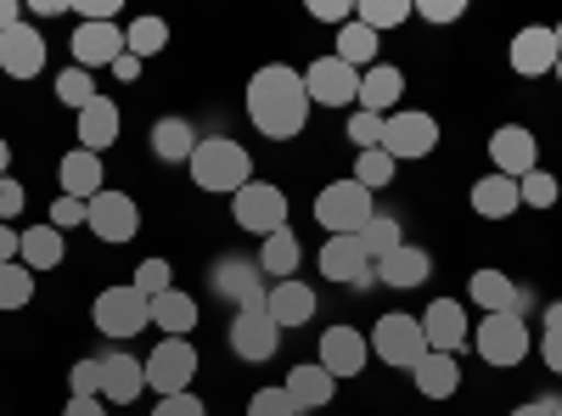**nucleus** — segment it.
<instances>
[{"instance_id":"obj_3","label":"nucleus","mask_w":562,"mask_h":416,"mask_svg":"<svg viewBox=\"0 0 562 416\" xmlns=\"http://www.w3.org/2000/svg\"><path fill=\"white\" fill-rule=\"evenodd\" d=\"M371 220H378V209H371V192L360 180H333L315 192V225L326 237H360Z\"/></svg>"},{"instance_id":"obj_60","label":"nucleus","mask_w":562,"mask_h":416,"mask_svg":"<svg viewBox=\"0 0 562 416\" xmlns=\"http://www.w3.org/2000/svg\"><path fill=\"white\" fill-rule=\"evenodd\" d=\"M7 169H12V147H7V135H0V180H7Z\"/></svg>"},{"instance_id":"obj_6","label":"nucleus","mask_w":562,"mask_h":416,"mask_svg":"<svg viewBox=\"0 0 562 416\" xmlns=\"http://www.w3.org/2000/svg\"><path fill=\"white\" fill-rule=\"evenodd\" d=\"M529 327H524V315H484L479 321V333H473V349L484 366H501V372H512V366H524L529 360Z\"/></svg>"},{"instance_id":"obj_8","label":"nucleus","mask_w":562,"mask_h":416,"mask_svg":"<svg viewBox=\"0 0 562 416\" xmlns=\"http://www.w3.org/2000/svg\"><path fill=\"white\" fill-rule=\"evenodd\" d=\"M192 378H198V349H192V338H164V344L147 355V389H153L158 400L192 394Z\"/></svg>"},{"instance_id":"obj_41","label":"nucleus","mask_w":562,"mask_h":416,"mask_svg":"<svg viewBox=\"0 0 562 416\" xmlns=\"http://www.w3.org/2000/svg\"><path fill=\"white\" fill-rule=\"evenodd\" d=\"M130 288H135L140 299H147V304H153V299H164V293L175 288L169 259H140V265H135V276H130Z\"/></svg>"},{"instance_id":"obj_27","label":"nucleus","mask_w":562,"mask_h":416,"mask_svg":"<svg viewBox=\"0 0 562 416\" xmlns=\"http://www.w3.org/2000/svg\"><path fill=\"white\" fill-rule=\"evenodd\" d=\"M214 288L225 293V299H237V310H265V299H270V288H265V270L259 265H220L214 270Z\"/></svg>"},{"instance_id":"obj_24","label":"nucleus","mask_w":562,"mask_h":416,"mask_svg":"<svg viewBox=\"0 0 562 416\" xmlns=\"http://www.w3.org/2000/svg\"><path fill=\"white\" fill-rule=\"evenodd\" d=\"M119 130H124V113H119V102L113 97H97L85 113H79V147L85 153H108L113 142H119Z\"/></svg>"},{"instance_id":"obj_63","label":"nucleus","mask_w":562,"mask_h":416,"mask_svg":"<svg viewBox=\"0 0 562 416\" xmlns=\"http://www.w3.org/2000/svg\"><path fill=\"white\" fill-rule=\"evenodd\" d=\"M557 416H562V400H557Z\"/></svg>"},{"instance_id":"obj_39","label":"nucleus","mask_w":562,"mask_h":416,"mask_svg":"<svg viewBox=\"0 0 562 416\" xmlns=\"http://www.w3.org/2000/svg\"><path fill=\"white\" fill-rule=\"evenodd\" d=\"M23 304H34V270L18 259V265H0V310H23Z\"/></svg>"},{"instance_id":"obj_5","label":"nucleus","mask_w":562,"mask_h":416,"mask_svg":"<svg viewBox=\"0 0 562 416\" xmlns=\"http://www.w3.org/2000/svg\"><path fill=\"white\" fill-rule=\"evenodd\" d=\"M231 220L237 231H254V237H276V231H288V192L270 187V180H248V187L231 198Z\"/></svg>"},{"instance_id":"obj_23","label":"nucleus","mask_w":562,"mask_h":416,"mask_svg":"<svg viewBox=\"0 0 562 416\" xmlns=\"http://www.w3.org/2000/svg\"><path fill=\"white\" fill-rule=\"evenodd\" d=\"M265 315L276 321L281 333H293V327H304V321L315 315V288L310 282H270V299H265Z\"/></svg>"},{"instance_id":"obj_50","label":"nucleus","mask_w":562,"mask_h":416,"mask_svg":"<svg viewBox=\"0 0 562 416\" xmlns=\"http://www.w3.org/2000/svg\"><path fill=\"white\" fill-rule=\"evenodd\" d=\"M153 416H209V405L198 394H169V400L153 405Z\"/></svg>"},{"instance_id":"obj_56","label":"nucleus","mask_w":562,"mask_h":416,"mask_svg":"<svg viewBox=\"0 0 562 416\" xmlns=\"http://www.w3.org/2000/svg\"><path fill=\"white\" fill-rule=\"evenodd\" d=\"M23 23V0H0V34Z\"/></svg>"},{"instance_id":"obj_12","label":"nucleus","mask_w":562,"mask_h":416,"mask_svg":"<svg viewBox=\"0 0 562 416\" xmlns=\"http://www.w3.org/2000/svg\"><path fill=\"white\" fill-rule=\"evenodd\" d=\"M490 169L506 175V180H524L529 169H540V142H535V130L501 124V130L490 135Z\"/></svg>"},{"instance_id":"obj_36","label":"nucleus","mask_w":562,"mask_h":416,"mask_svg":"<svg viewBox=\"0 0 562 416\" xmlns=\"http://www.w3.org/2000/svg\"><path fill=\"white\" fill-rule=\"evenodd\" d=\"M411 0H355V23H366L371 34H389L400 23H411Z\"/></svg>"},{"instance_id":"obj_9","label":"nucleus","mask_w":562,"mask_h":416,"mask_svg":"<svg viewBox=\"0 0 562 416\" xmlns=\"http://www.w3.org/2000/svg\"><path fill=\"white\" fill-rule=\"evenodd\" d=\"M90 321H97L108 338H135V333H147L153 304L140 299L130 282H119V288H102V293H97V304H90Z\"/></svg>"},{"instance_id":"obj_1","label":"nucleus","mask_w":562,"mask_h":416,"mask_svg":"<svg viewBox=\"0 0 562 416\" xmlns=\"http://www.w3.org/2000/svg\"><path fill=\"white\" fill-rule=\"evenodd\" d=\"M248 119L259 135L270 142H299L304 124H310V90H304V74L288 68V63H265L254 79H248Z\"/></svg>"},{"instance_id":"obj_17","label":"nucleus","mask_w":562,"mask_h":416,"mask_svg":"<svg viewBox=\"0 0 562 416\" xmlns=\"http://www.w3.org/2000/svg\"><path fill=\"white\" fill-rule=\"evenodd\" d=\"M0 74L7 79H40L45 74V34L34 23H18L0 34Z\"/></svg>"},{"instance_id":"obj_48","label":"nucleus","mask_w":562,"mask_h":416,"mask_svg":"<svg viewBox=\"0 0 562 416\" xmlns=\"http://www.w3.org/2000/svg\"><path fill=\"white\" fill-rule=\"evenodd\" d=\"M310 18L315 23H355V0H310Z\"/></svg>"},{"instance_id":"obj_44","label":"nucleus","mask_w":562,"mask_h":416,"mask_svg":"<svg viewBox=\"0 0 562 416\" xmlns=\"http://www.w3.org/2000/svg\"><path fill=\"white\" fill-rule=\"evenodd\" d=\"M349 142H355V153H371V147H383V119L378 113H349Z\"/></svg>"},{"instance_id":"obj_34","label":"nucleus","mask_w":562,"mask_h":416,"mask_svg":"<svg viewBox=\"0 0 562 416\" xmlns=\"http://www.w3.org/2000/svg\"><path fill=\"white\" fill-rule=\"evenodd\" d=\"M299 265H304V248H299V237H293V225L259 243V270L270 276V282H293Z\"/></svg>"},{"instance_id":"obj_61","label":"nucleus","mask_w":562,"mask_h":416,"mask_svg":"<svg viewBox=\"0 0 562 416\" xmlns=\"http://www.w3.org/2000/svg\"><path fill=\"white\" fill-rule=\"evenodd\" d=\"M551 34H557V52H562V23H557V29H551Z\"/></svg>"},{"instance_id":"obj_29","label":"nucleus","mask_w":562,"mask_h":416,"mask_svg":"<svg viewBox=\"0 0 562 416\" xmlns=\"http://www.w3.org/2000/svg\"><path fill=\"white\" fill-rule=\"evenodd\" d=\"M524 209V198H518V180H506V175H484V180H473V214H484V220H512Z\"/></svg>"},{"instance_id":"obj_37","label":"nucleus","mask_w":562,"mask_h":416,"mask_svg":"<svg viewBox=\"0 0 562 416\" xmlns=\"http://www.w3.org/2000/svg\"><path fill=\"white\" fill-rule=\"evenodd\" d=\"M164 45H169V23H164V18H135V23L124 29V52H130V57H140V63L158 57Z\"/></svg>"},{"instance_id":"obj_11","label":"nucleus","mask_w":562,"mask_h":416,"mask_svg":"<svg viewBox=\"0 0 562 416\" xmlns=\"http://www.w3.org/2000/svg\"><path fill=\"white\" fill-rule=\"evenodd\" d=\"M304 90H310V102H315V108H355V97H360V74H355L349 63H338V57H321V63L304 68Z\"/></svg>"},{"instance_id":"obj_33","label":"nucleus","mask_w":562,"mask_h":416,"mask_svg":"<svg viewBox=\"0 0 562 416\" xmlns=\"http://www.w3.org/2000/svg\"><path fill=\"white\" fill-rule=\"evenodd\" d=\"M18 259H23L34 276H40V270H57V265L68 259V237H63L57 225H29V231H23V254H18Z\"/></svg>"},{"instance_id":"obj_28","label":"nucleus","mask_w":562,"mask_h":416,"mask_svg":"<svg viewBox=\"0 0 562 416\" xmlns=\"http://www.w3.org/2000/svg\"><path fill=\"white\" fill-rule=\"evenodd\" d=\"M57 175H63V198H79V203H90V198L102 192V180H108L102 158L85 153V147H74V153L57 164Z\"/></svg>"},{"instance_id":"obj_49","label":"nucleus","mask_w":562,"mask_h":416,"mask_svg":"<svg viewBox=\"0 0 562 416\" xmlns=\"http://www.w3.org/2000/svg\"><path fill=\"white\" fill-rule=\"evenodd\" d=\"M29 209V192H23V180H0V225H12L18 214Z\"/></svg>"},{"instance_id":"obj_38","label":"nucleus","mask_w":562,"mask_h":416,"mask_svg":"<svg viewBox=\"0 0 562 416\" xmlns=\"http://www.w3.org/2000/svg\"><path fill=\"white\" fill-rule=\"evenodd\" d=\"M360 248L371 254V265L389 259L394 248H405V231H400V220H394V214H378V220H371V225L360 231Z\"/></svg>"},{"instance_id":"obj_2","label":"nucleus","mask_w":562,"mask_h":416,"mask_svg":"<svg viewBox=\"0 0 562 416\" xmlns=\"http://www.w3.org/2000/svg\"><path fill=\"white\" fill-rule=\"evenodd\" d=\"M192 180L214 198H237L254 180V153L243 142H231V135H203L192 153Z\"/></svg>"},{"instance_id":"obj_58","label":"nucleus","mask_w":562,"mask_h":416,"mask_svg":"<svg viewBox=\"0 0 562 416\" xmlns=\"http://www.w3.org/2000/svg\"><path fill=\"white\" fill-rule=\"evenodd\" d=\"M29 12L34 18H57V12H68V0H29Z\"/></svg>"},{"instance_id":"obj_45","label":"nucleus","mask_w":562,"mask_h":416,"mask_svg":"<svg viewBox=\"0 0 562 416\" xmlns=\"http://www.w3.org/2000/svg\"><path fill=\"white\" fill-rule=\"evenodd\" d=\"M68 389H74V400H102V360H74Z\"/></svg>"},{"instance_id":"obj_43","label":"nucleus","mask_w":562,"mask_h":416,"mask_svg":"<svg viewBox=\"0 0 562 416\" xmlns=\"http://www.w3.org/2000/svg\"><path fill=\"white\" fill-rule=\"evenodd\" d=\"M518 198H524V209H551V203L562 198V180H557L551 169H529V175L518 180Z\"/></svg>"},{"instance_id":"obj_7","label":"nucleus","mask_w":562,"mask_h":416,"mask_svg":"<svg viewBox=\"0 0 562 416\" xmlns=\"http://www.w3.org/2000/svg\"><path fill=\"white\" fill-rule=\"evenodd\" d=\"M439 147V119L434 113H416V108H400L383 119V153L394 164H416Z\"/></svg>"},{"instance_id":"obj_22","label":"nucleus","mask_w":562,"mask_h":416,"mask_svg":"<svg viewBox=\"0 0 562 416\" xmlns=\"http://www.w3.org/2000/svg\"><path fill=\"white\" fill-rule=\"evenodd\" d=\"M467 299H473L484 315H518V310H524V288L512 282L506 270H473V282H467Z\"/></svg>"},{"instance_id":"obj_57","label":"nucleus","mask_w":562,"mask_h":416,"mask_svg":"<svg viewBox=\"0 0 562 416\" xmlns=\"http://www.w3.org/2000/svg\"><path fill=\"white\" fill-rule=\"evenodd\" d=\"M512 416H557V400H529V405H518Z\"/></svg>"},{"instance_id":"obj_42","label":"nucleus","mask_w":562,"mask_h":416,"mask_svg":"<svg viewBox=\"0 0 562 416\" xmlns=\"http://www.w3.org/2000/svg\"><path fill=\"white\" fill-rule=\"evenodd\" d=\"M394 169H400V164H394L383 147H371V153H360V158H355V175H349V180H360L366 192H383L389 180H394Z\"/></svg>"},{"instance_id":"obj_21","label":"nucleus","mask_w":562,"mask_h":416,"mask_svg":"<svg viewBox=\"0 0 562 416\" xmlns=\"http://www.w3.org/2000/svg\"><path fill=\"white\" fill-rule=\"evenodd\" d=\"M147 394V360L140 355H102V400L130 405Z\"/></svg>"},{"instance_id":"obj_19","label":"nucleus","mask_w":562,"mask_h":416,"mask_svg":"<svg viewBox=\"0 0 562 416\" xmlns=\"http://www.w3.org/2000/svg\"><path fill=\"white\" fill-rule=\"evenodd\" d=\"M422 338H428L434 355H461V344L473 338L467 333V315L456 299H434L428 310H422Z\"/></svg>"},{"instance_id":"obj_62","label":"nucleus","mask_w":562,"mask_h":416,"mask_svg":"<svg viewBox=\"0 0 562 416\" xmlns=\"http://www.w3.org/2000/svg\"><path fill=\"white\" fill-rule=\"evenodd\" d=\"M557 79H562V57H557Z\"/></svg>"},{"instance_id":"obj_10","label":"nucleus","mask_w":562,"mask_h":416,"mask_svg":"<svg viewBox=\"0 0 562 416\" xmlns=\"http://www.w3.org/2000/svg\"><path fill=\"white\" fill-rule=\"evenodd\" d=\"M85 225L97 231L102 243H135V231H140V209H135V198H130V192L102 187L97 198L85 203Z\"/></svg>"},{"instance_id":"obj_40","label":"nucleus","mask_w":562,"mask_h":416,"mask_svg":"<svg viewBox=\"0 0 562 416\" xmlns=\"http://www.w3.org/2000/svg\"><path fill=\"white\" fill-rule=\"evenodd\" d=\"M97 97H102V90H97V79H90L85 68H63V74H57V102H63V108L85 113Z\"/></svg>"},{"instance_id":"obj_35","label":"nucleus","mask_w":562,"mask_h":416,"mask_svg":"<svg viewBox=\"0 0 562 416\" xmlns=\"http://www.w3.org/2000/svg\"><path fill=\"white\" fill-rule=\"evenodd\" d=\"M378 52H383V34H371L366 23H344L338 29V63H349L355 74H366V68H378Z\"/></svg>"},{"instance_id":"obj_54","label":"nucleus","mask_w":562,"mask_h":416,"mask_svg":"<svg viewBox=\"0 0 562 416\" xmlns=\"http://www.w3.org/2000/svg\"><path fill=\"white\" fill-rule=\"evenodd\" d=\"M18 254H23V231L0 225V265H18Z\"/></svg>"},{"instance_id":"obj_52","label":"nucleus","mask_w":562,"mask_h":416,"mask_svg":"<svg viewBox=\"0 0 562 416\" xmlns=\"http://www.w3.org/2000/svg\"><path fill=\"white\" fill-rule=\"evenodd\" d=\"M52 225H57V231L85 225V203H79V198H57V203H52Z\"/></svg>"},{"instance_id":"obj_32","label":"nucleus","mask_w":562,"mask_h":416,"mask_svg":"<svg viewBox=\"0 0 562 416\" xmlns=\"http://www.w3.org/2000/svg\"><path fill=\"white\" fill-rule=\"evenodd\" d=\"M153 327H164V338H192L198 333V299L169 288L164 299H153Z\"/></svg>"},{"instance_id":"obj_59","label":"nucleus","mask_w":562,"mask_h":416,"mask_svg":"<svg viewBox=\"0 0 562 416\" xmlns=\"http://www.w3.org/2000/svg\"><path fill=\"white\" fill-rule=\"evenodd\" d=\"M135 74H140V57H130V52H124V57L113 63V79H124V85H130Z\"/></svg>"},{"instance_id":"obj_30","label":"nucleus","mask_w":562,"mask_h":416,"mask_svg":"<svg viewBox=\"0 0 562 416\" xmlns=\"http://www.w3.org/2000/svg\"><path fill=\"white\" fill-rule=\"evenodd\" d=\"M198 142H203V135L192 130V119H180V113H169V119L153 124V153H158L164 164H192Z\"/></svg>"},{"instance_id":"obj_13","label":"nucleus","mask_w":562,"mask_h":416,"mask_svg":"<svg viewBox=\"0 0 562 416\" xmlns=\"http://www.w3.org/2000/svg\"><path fill=\"white\" fill-rule=\"evenodd\" d=\"M315 355H321V372L333 378V383H344V378H360V372H366L371 344H366V333H355V327H326Z\"/></svg>"},{"instance_id":"obj_51","label":"nucleus","mask_w":562,"mask_h":416,"mask_svg":"<svg viewBox=\"0 0 562 416\" xmlns=\"http://www.w3.org/2000/svg\"><path fill=\"white\" fill-rule=\"evenodd\" d=\"M79 23H119V0H79Z\"/></svg>"},{"instance_id":"obj_14","label":"nucleus","mask_w":562,"mask_h":416,"mask_svg":"<svg viewBox=\"0 0 562 416\" xmlns=\"http://www.w3.org/2000/svg\"><path fill=\"white\" fill-rule=\"evenodd\" d=\"M321 270L326 282H344V288H371L378 270H371V254L360 248V237H326L321 243Z\"/></svg>"},{"instance_id":"obj_46","label":"nucleus","mask_w":562,"mask_h":416,"mask_svg":"<svg viewBox=\"0 0 562 416\" xmlns=\"http://www.w3.org/2000/svg\"><path fill=\"white\" fill-rule=\"evenodd\" d=\"M411 12L422 23H461L467 18V0H411Z\"/></svg>"},{"instance_id":"obj_53","label":"nucleus","mask_w":562,"mask_h":416,"mask_svg":"<svg viewBox=\"0 0 562 416\" xmlns=\"http://www.w3.org/2000/svg\"><path fill=\"white\" fill-rule=\"evenodd\" d=\"M540 355H546L551 372H562V327H546L540 333Z\"/></svg>"},{"instance_id":"obj_16","label":"nucleus","mask_w":562,"mask_h":416,"mask_svg":"<svg viewBox=\"0 0 562 416\" xmlns=\"http://www.w3.org/2000/svg\"><path fill=\"white\" fill-rule=\"evenodd\" d=\"M506 57H512V74H518V79H540V74H557V57H562V52H557V34H551V29L529 23V29L512 34Z\"/></svg>"},{"instance_id":"obj_4","label":"nucleus","mask_w":562,"mask_h":416,"mask_svg":"<svg viewBox=\"0 0 562 416\" xmlns=\"http://www.w3.org/2000/svg\"><path fill=\"white\" fill-rule=\"evenodd\" d=\"M371 355H378L383 366H394V372H411V366L428 355V338H422V315H411V310L378 315V327H371Z\"/></svg>"},{"instance_id":"obj_18","label":"nucleus","mask_w":562,"mask_h":416,"mask_svg":"<svg viewBox=\"0 0 562 416\" xmlns=\"http://www.w3.org/2000/svg\"><path fill=\"white\" fill-rule=\"evenodd\" d=\"M124 57V29L119 23H79L74 29V68H113Z\"/></svg>"},{"instance_id":"obj_26","label":"nucleus","mask_w":562,"mask_h":416,"mask_svg":"<svg viewBox=\"0 0 562 416\" xmlns=\"http://www.w3.org/2000/svg\"><path fill=\"white\" fill-rule=\"evenodd\" d=\"M428 276H434V254H428V248H411V243H405V248H394L389 259H378V282H383V288H400V293H405V288H422Z\"/></svg>"},{"instance_id":"obj_15","label":"nucleus","mask_w":562,"mask_h":416,"mask_svg":"<svg viewBox=\"0 0 562 416\" xmlns=\"http://www.w3.org/2000/svg\"><path fill=\"white\" fill-rule=\"evenodd\" d=\"M281 344V327L265 315V310H237L231 315V349H237L243 366H265Z\"/></svg>"},{"instance_id":"obj_25","label":"nucleus","mask_w":562,"mask_h":416,"mask_svg":"<svg viewBox=\"0 0 562 416\" xmlns=\"http://www.w3.org/2000/svg\"><path fill=\"white\" fill-rule=\"evenodd\" d=\"M281 389H288V400L299 405V416H304V411H326V405H333V394H338V383L321 372V360H304V366H293V372H288V383H281Z\"/></svg>"},{"instance_id":"obj_47","label":"nucleus","mask_w":562,"mask_h":416,"mask_svg":"<svg viewBox=\"0 0 562 416\" xmlns=\"http://www.w3.org/2000/svg\"><path fill=\"white\" fill-rule=\"evenodd\" d=\"M248 416H299V405L288 400V389H259L248 400Z\"/></svg>"},{"instance_id":"obj_55","label":"nucleus","mask_w":562,"mask_h":416,"mask_svg":"<svg viewBox=\"0 0 562 416\" xmlns=\"http://www.w3.org/2000/svg\"><path fill=\"white\" fill-rule=\"evenodd\" d=\"M63 416H108V400H68Z\"/></svg>"},{"instance_id":"obj_20","label":"nucleus","mask_w":562,"mask_h":416,"mask_svg":"<svg viewBox=\"0 0 562 416\" xmlns=\"http://www.w3.org/2000/svg\"><path fill=\"white\" fill-rule=\"evenodd\" d=\"M400 97H405V74H400L394 63H378V68H366V74H360V97H355V108L389 119V113H400Z\"/></svg>"},{"instance_id":"obj_31","label":"nucleus","mask_w":562,"mask_h":416,"mask_svg":"<svg viewBox=\"0 0 562 416\" xmlns=\"http://www.w3.org/2000/svg\"><path fill=\"white\" fill-rule=\"evenodd\" d=\"M411 372H416V394H428V400H450L461 389V360L456 355H434L428 349Z\"/></svg>"}]
</instances>
